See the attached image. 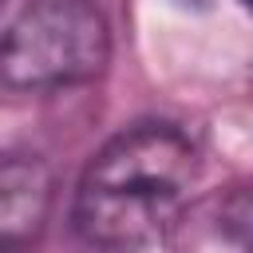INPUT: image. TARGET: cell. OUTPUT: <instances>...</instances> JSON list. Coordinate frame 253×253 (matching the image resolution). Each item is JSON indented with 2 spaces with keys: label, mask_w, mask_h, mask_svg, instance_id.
Here are the masks:
<instances>
[{
  "label": "cell",
  "mask_w": 253,
  "mask_h": 253,
  "mask_svg": "<svg viewBox=\"0 0 253 253\" xmlns=\"http://www.w3.org/2000/svg\"><path fill=\"white\" fill-rule=\"evenodd\" d=\"M198 146L170 123L119 130L75 186V233L103 253H138L162 241L190 202Z\"/></svg>",
  "instance_id": "cell-1"
},
{
  "label": "cell",
  "mask_w": 253,
  "mask_h": 253,
  "mask_svg": "<svg viewBox=\"0 0 253 253\" xmlns=\"http://www.w3.org/2000/svg\"><path fill=\"white\" fill-rule=\"evenodd\" d=\"M107 24L95 0H0V83L47 91L99 75Z\"/></svg>",
  "instance_id": "cell-2"
},
{
  "label": "cell",
  "mask_w": 253,
  "mask_h": 253,
  "mask_svg": "<svg viewBox=\"0 0 253 253\" xmlns=\"http://www.w3.org/2000/svg\"><path fill=\"white\" fill-rule=\"evenodd\" d=\"M55 198V178L43 158L24 150L0 154V253H32Z\"/></svg>",
  "instance_id": "cell-3"
}]
</instances>
